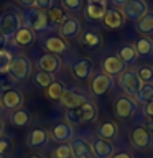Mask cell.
Wrapping results in <instances>:
<instances>
[{
    "label": "cell",
    "instance_id": "6da1fadb",
    "mask_svg": "<svg viewBox=\"0 0 153 158\" xmlns=\"http://www.w3.org/2000/svg\"><path fill=\"white\" fill-rule=\"evenodd\" d=\"M23 27V18L20 12L10 8V10H3L0 13V35L7 40H12L15 36V33Z\"/></svg>",
    "mask_w": 153,
    "mask_h": 158
},
{
    "label": "cell",
    "instance_id": "7a4b0ae2",
    "mask_svg": "<svg viewBox=\"0 0 153 158\" xmlns=\"http://www.w3.org/2000/svg\"><path fill=\"white\" fill-rule=\"evenodd\" d=\"M66 122H69L71 125H79L84 122H92L97 117V106L92 101H87L86 104H82L81 107L76 109H66Z\"/></svg>",
    "mask_w": 153,
    "mask_h": 158
},
{
    "label": "cell",
    "instance_id": "3957f363",
    "mask_svg": "<svg viewBox=\"0 0 153 158\" xmlns=\"http://www.w3.org/2000/svg\"><path fill=\"white\" fill-rule=\"evenodd\" d=\"M23 25L28 28H31L35 33L36 31H46L49 28V20H48V15L46 12L39 10L36 7H31V8H27V12L23 13Z\"/></svg>",
    "mask_w": 153,
    "mask_h": 158
},
{
    "label": "cell",
    "instance_id": "277c9868",
    "mask_svg": "<svg viewBox=\"0 0 153 158\" xmlns=\"http://www.w3.org/2000/svg\"><path fill=\"white\" fill-rule=\"evenodd\" d=\"M33 73V63L31 59L25 54H18V56H13V61L10 64V77L13 81H27V79L31 76Z\"/></svg>",
    "mask_w": 153,
    "mask_h": 158
},
{
    "label": "cell",
    "instance_id": "5b68a950",
    "mask_svg": "<svg viewBox=\"0 0 153 158\" xmlns=\"http://www.w3.org/2000/svg\"><path fill=\"white\" fill-rule=\"evenodd\" d=\"M142 81L140 77H138V74L135 69H125L120 76H118V86L123 92H125V96H130V97H135L138 91H140L142 87Z\"/></svg>",
    "mask_w": 153,
    "mask_h": 158
},
{
    "label": "cell",
    "instance_id": "8992f818",
    "mask_svg": "<svg viewBox=\"0 0 153 158\" xmlns=\"http://www.w3.org/2000/svg\"><path fill=\"white\" fill-rule=\"evenodd\" d=\"M120 10H122L125 20H130V22H135V23L150 12V10H148V3L145 0H130V2H127Z\"/></svg>",
    "mask_w": 153,
    "mask_h": 158
},
{
    "label": "cell",
    "instance_id": "52a82bcc",
    "mask_svg": "<svg viewBox=\"0 0 153 158\" xmlns=\"http://www.w3.org/2000/svg\"><path fill=\"white\" fill-rule=\"evenodd\" d=\"M138 109V102L135 101V97L130 96H118L115 99V104H114V112L118 118H128L132 117L133 114L137 112Z\"/></svg>",
    "mask_w": 153,
    "mask_h": 158
},
{
    "label": "cell",
    "instance_id": "ba28073f",
    "mask_svg": "<svg viewBox=\"0 0 153 158\" xmlns=\"http://www.w3.org/2000/svg\"><path fill=\"white\" fill-rule=\"evenodd\" d=\"M130 142L135 148H138V150H147V148L153 143V133H151V130H148L145 125L135 127L130 133Z\"/></svg>",
    "mask_w": 153,
    "mask_h": 158
},
{
    "label": "cell",
    "instance_id": "9c48e42d",
    "mask_svg": "<svg viewBox=\"0 0 153 158\" xmlns=\"http://www.w3.org/2000/svg\"><path fill=\"white\" fill-rule=\"evenodd\" d=\"M49 137L58 143H69L74 138V127L69 122H58L51 127Z\"/></svg>",
    "mask_w": 153,
    "mask_h": 158
},
{
    "label": "cell",
    "instance_id": "30bf717a",
    "mask_svg": "<svg viewBox=\"0 0 153 158\" xmlns=\"http://www.w3.org/2000/svg\"><path fill=\"white\" fill-rule=\"evenodd\" d=\"M63 63H61V58L58 54H53V53H44L41 54L38 59H36V68L38 71H44L48 74H56L59 73Z\"/></svg>",
    "mask_w": 153,
    "mask_h": 158
},
{
    "label": "cell",
    "instance_id": "8fae6325",
    "mask_svg": "<svg viewBox=\"0 0 153 158\" xmlns=\"http://www.w3.org/2000/svg\"><path fill=\"white\" fill-rule=\"evenodd\" d=\"M89 87H91V92L94 96H104V94L109 92L114 87V77L107 76L105 73H97L91 79Z\"/></svg>",
    "mask_w": 153,
    "mask_h": 158
},
{
    "label": "cell",
    "instance_id": "7c38bea8",
    "mask_svg": "<svg viewBox=\"0 0 153 158\" xmlns=\"http://www.w3.org/2000/svg\"><path fill=\"white\" fill-rule=\"evenodd\" d=\"M23 99H25L23 92L17 87H12V89H8V91H3L0 102H2V107L5 110L13 112V110H17V109H20L23 106Z\"/></svg>",
    "mask_w": 153,
    "mask_h": 158
},
{
    "label": "cell",
    "instance_id": "4fadbf2b",
    "mask_svg": "<svg viewBox=\"0 0 153 158\" xmlns=\"http://www.w3.org/2000/svg\"><path fill=\"white\" fill-rule=\"evenodd\" d=\"M81 22L76 18V17H68L64 22L58 27V31H59V36L63 40H74L81 35Z\"/></svg>",
    "mask_w": 153,
    "mask_h": 158
},
{
    "label": "cell",
    "instance_id": "5bb4252c",
    "mask_svg": "<svg viewBox=\"0 0 153 158\" xmlns=\"http://www.w3.org/2000/svg\"><path fill=\"white\" fill-rule=\"evenodd\" d=\"M49 138H51L49 137V130H46V128H43V127H36V128H33V130L28 133L27 145H28V148H33V150L44 148L48 145Z\"/></svg>",
    "mask_w": 153,
    "mask_h": 158
},
{
    "label": "cell",
    "instance_id": "9a60e30c",
    "mask_svg": "<svg viewBox=\"0 0 153 158\" xmlns=\"http://www.w3.org/2000/svg\"><path fill=\"white\" fill-rule=\"evenodd\" d=\"M92 71H94V64H92L91 59H87V58L76 59V61L71 64L72 76L76 79H79V81H87V79H91Z\"/></svg>",
    "mask_w": 153,
    "mask_h": 158
},
{
    "label": "cell",
    "instance_id": "2e32d148",
    "mask_svg": "<svg viewBox=\"0 0 153 158\" xmlns=\"http://www.w3.org/2000/svg\"><path fill=\"white\" fill-rule=\"evenodd\" d=\"M89 101L86 94H82L81 91H77V89H66V91L63 92L61 99H59V102L63 104L66 109H76V107H81L82 104H86Z\"/></svg>",
    "mask_w": 153,
    "mask_h": 158
},
{
    "label": "cell",
    "instance_id": "e0dca14e",
    "mask_svg": "<svg viewBox=\"0 0 153 158\" xmlns=\"http://www.w3.org/2000/svg\"><path fill=\"white\" fill-rule=\"evenodd\" d=\"M69 148H71L72 158H91L92 156L91 142H87L82 137H74L69 142Z\"/></svg>",
    "mask_w": 153,
    "mask_h": 158
},
{
    "label": "cell",
    "instance_id": "ac0fdd59",
    "mask_svg": "<svg viewBox=\"0 0 153 158\" xmlns=\"http://www.w3.org/2000/svg\"><path fill=\"white\" fill-rule=\"evenodd\" d=\"M91 148H92V156L96 158H110L115 153L112 142L104 140V138H99V137L91 142Z\"/></svg>",
    "mask_w": 153,
    "mask_h": 158
},
{
    "label": "cell",
    "instance_id": "d6986e66",
    "mask_svg": "<svg viewBox=\"0 0 153 158\" xmlns=\"http://www.w3.org/2000/svg\"><path fill=\"white\" fill-rule=\"evenodd\" d=\"M102 22H104V27L109 28V30H118V28L123 27V23H125V17H123L120 8L112 7V8H107Z\"/></svg>",
    "mask_w": 153,
    "mask_h": 158
},
{
    "label": "cell",
    "instance_id": "ffe728a7",
    "mask_svg": "<svg viewBox=\"0 0 153 158\" xmlns=\"http://www.w3.org/2000/svg\"><path fill=\"white\" fill-rule=\"evenodd\" d=\"M125 71V64L120 61L118 56H107L102 61V73H105L110 77H118L120 74Z\"/></svg>",
    "mask_w": 153,
    "mask_h": 158
},
{
    "label": "cell",
    "instance_id": "44dd1931",
    "mask_svg": "<svg viewBox=\"0 0 153 158\" xmlns=\"http://www.w3.org/2000/svg\"><path fill=\"white\" fill-rule=\"evenodd\" d=\"M35 40H36L35 31L31 28H28L23 25V27L15 33V36L12 38V44L13 46H18V48H28L35 43Z\"/></svg>",
    "mask_w": 153,
    "mask_h": 158
},
{
    "label": "cell",
    "instance_id": "7402d4cb",
    "mask_svg": "<svg viewBox=\"0 0 153 158\" xmlns=\"http://www.w3.org/2000/svg\"><path fill=\"white\" fill-rule=\"evenodd\" d=\"M43 48L48 53H53V54H58L59 56V54L69 51V43L66 40H63L61 36H48L43 41Z\"/></svg>",
    "mask_w": 153,
    "mask_h": 158
},
{
    "label": "cell",
    "instance_id": "603a6c76",
    "mask_svg": "<svg viewBox=\"0 0 153 158\" xmlns=\"http://www.w3.org/2000/svg\"><path fill=\"white\" fill-rule=\"evenodd\" d=\"M107 12V3H96V2H87L84 7V17L91 22H99L104 18Z\"/></svg>",
    "mask_w": 153,
    "mask_h": 158
},
{
    "label": "cell",
    "instance_id": "cb8c5ba5",
    "mask_svg": "<svg viewBox=\"0 0 153 158\" xmlns=\"http://www.w3.org/2000/svg\"><path fill=\"white\" fill-rule=\"evenodd\" d=\"M31 117L33 115H31V112H30L28 109L20 107V109H17V110L10 112L8 120L13 127H27V125L31 123Z\"/></svg>",
    "mask_w": 153,
    "mask_h": 158
},
{
    "label": "cell",
    "instance_id": "d4e9b609",
    "mask_svg": "<svg viewBox=\"0 0 153 158\" xmlns=\"http://www.w3.org/2000/svg\"><path fill=\"white\" fill-rule=\"evenodd\" d=\"M117 56L120 58V61L125 64V66H133V64L138 61V53H137V49L132 43L122 44L117 51Z\"/></svg>",
    "mask_w": 153,
    "mask_h": 158
},
{
    "label": "cell",
    "instance_id": "484cf974",
    "mask_svg": "<svg viewBox=\"0 0 153 158\" xmlns=\"http://www.w3.org/2000/svg\"><path fill=\"white\" fill-rule=\"evenodd\" d=\"M97 137L104 138V140H109V142L115 140V138L118 137V125L112 120L102 122L101 125L97 127Z\"/></svg>",
    "mask_w": 153,
    "mask_h": 158
},
{
    "label": "cell",
    "instance_id": "4316f807",
    "mask_svg": "<svg viewBox=\"0 0 153 158\" xmlns=\"http://www.w3.org/2000/svg\"><path fill=\"white\" fill-rule=\"evenodd\" d=\"M79 41H81L86 48L94 49L102 43V36L97 31H94V30H87V31H84L81 35V40H79Z\"/></svg>",
    "mask_w": 153,
    "mask_h": 158
},
{
    "label": "cell",
    "instance_id": "83f0119b",
    "mask_svg": "<svg viewBox=\"0 0 153 158\" xmlns=\"http://www.w3.org/2000/svg\"><path fill=\"white\" fill-rule=\"evenodd\" d=\"M46 15H48V20L51 22L53 25H56V27H59L64 20H66L69 15L66 13V10H64L63 7H56V5H53L51 8L46 12Z\"/></svg>",
    "mask_w": 153,
    "mask_h": 158
},
{
    "label": "cell",
    "instance_id": "f1b7e54d",
    "mask_svg": "<svg viewBox=\"0 0 153 158\" xmlns=\"http://www.w3.org/2000/svg\"><path fill=\"white\" fill-rule=\"evenodd\" d=\"M135 28L142 35H153V12H148L143 18L138 20Z\"/></svg>",
    "mask_w": 153,
    "mask_h": 158
},
{
    "label": "cell",
    "instance_id": "f546056e",
    "mask_svg": "<svg viewBox=\"0 0 153 158\" xmlns=\"http://www.w3.org/2000/svg\"><path fill=\"white\" fill-rule=\"evenodd\" d=\"M135 101L138 104H147L153 101V82H143L138 94L135 96Z\"/></svg>",
    "mask_w": 153,
    "mask_h": 158
},
{
    "label": "cell",
    "instance_id": "4dcf8cb0",
    "mask_svg": "<svg viewBox=\"0 0 153 158\" xmlns=\"http://www.w3.org/2000/svg\"><path fill=\"white\" fill-rule=\"evenodd\" d=\"M133 46H135L137 53H138V58H140V56H148V54L153 53V40L148 38V36L140 38L135 44H133Z\"/></svg>",
    "mask_w": 153,
    "mask_h": 158
},
{
    "label": "cell",
    "instance_id": "1f68e13d",
    "mask_svg": "<svg viewBox=\"0 0 153 158\" xmlns=\"http://www.w3.org/2000/svg\"><path fill=\"white\" fill-rule=\"evenodd\" d=\"M44 91H46V96L51 99V101H59V99H61V96H63V92L66 91V87H64L63 82L53 81L46 89H44Z\"/></svg>",
    "mask_w": 153,
    "mask_h": 158
},
{
    "label": "cell",
    "instance_id": "d6a6232c",
    "mask_svg": "<svg viewBox=\"0 0 153 158\" xmlns=\"http://www.w3.org/2000/svg\"><path fill=\"white\" fill-rule=\"evenodd\" d=\"M53 81H54L53 74H48L44 71H36L33 74V84L36 87H39V89H46Z\"/></svg>",
    "mask_w": 153,
    "mask_h": 158
},
{
    "label": "cell",
    "instance_id": "836d02e7",
    "mask_svg": "<svg viewBox=\"0 0 153 158\" xmlns=\"http://www.w3.org/2000/svg\"><path fill=\"white\" fill-rule=\"evenodd\" d=\"M12 61H13V54L5 48L0 49V74H8Z\"/></svg>",
    "mask_w": 153,
    "mask_h": 158
},
{
    "label": "cell",
    "instance_id": "e575fe53",
    "mask_svg": "<svg viewBox=\"0 0 153 158\" xmlns=\"http://www.w3.org/2000/svg\"><path fill=\"white\" fill-rule=\"evenodd\" d=\"M61 7L69 13H79L84 8V0H61Z\"/></svg>",
    "mask_w": 153,
    "mask_h": 158
},
{
    "label": "cell",
    "instance_id": "d590c367",
    "mask_svg": "<svg viewBox=\"0 0 153 158\" xmlns=\"http://www.w3.org/2000/svg\"><path fill=\"white\" fill-rule=\"evenodd\" d=\"M12 152H13V142H12V138L2 135V137H0V158L8 156Z\"/></svg>",
    "mask_w": 153,
    "mask_h": 158
},
{
    "label": "cell",
    "instance_id": "8d00e7d4",
    "mask_svg": "<svg viewBox=\"0 0 153 158\" xmlns=\"http://www.w3.org/2000/svg\"><path fill=\"white\" fill-rule=\"evenodd\" d=\"M51 158H72L69 143H61L51 152Z\"/></svg>",
    "mask_w": 153,
    "mask_h": 158
},
{
    "label": "cell",
    "instance_id": "74e56055",
    "mask_svg": "<svg viewBox=\"0 0 153 158\" xmlns=\"http://www.w3.org/2000/svg\"><path fill=\"white\" fill-rule=\"evenodd\" d=\"M137 74L142 82H153V68L151 66H142L137 69Z\"/></svg>",
    "mask_w": 153,
    "mask_h": 158
},
{
    "label": "cell",
    "instance_id": "f35d334b",
    "mask_svg": "<svg viewBox=\"0 0 153 158\" xmlns=\"http://www.w3.org/2000/svg\"><path fill=\"white\" fill-rule=\"evenodd\" d=\"M53 5H54V0H36V2H35V7L43 10V12H48Z\"/></svg>",
    "mask_w": 153,
    "mask_h": 158
},
{
    "label": "cell",
    "instance_id": "ab89813d",
    "mask_svg": "<svg viewBox=\"0 0 153 158\" xmlns=\"http://www.w3.org/2000/svg\"><path fill=\"white\" fill-rule=\"evenodd\" d=\"M143 114H145V117L153 118V101L143 104Z\"/></svg>",
    "mask_w": 153,
    "mask_h": 158
},
{
    "label": "cell",
    "instance_id": "60d3db41",
    "mask_svg": "<svg viewBox=\"0 0 153 158\" xmlns=\"http://www.w3.org/2000/svg\"><path fill=\"white\" fill-rule=\"evenodd\" d=\"M17 2L20 5H23V7H27V8H31V7H35V2H36V0H17Z\"/></svg>",
    "mask_w": 153,
    "mask_h": 158
},
{
    "label": "cell",
    "instance_id": "b9f144b4",
    "mask_svg": "<svg viewBox=\"0 0 153 158\" xmlns=\"http://www.w3.org/2000/svg\"><path fill=\"white\" fill-rule=\"evenodd\" d=\"M110 158H133L128 152H118V153H114Z\"/></svg>",
    "mask_w": 153,
    "mask_h": 158
},
{
    "label": "cell",
    "instance_id": "7bdbcfd3",
    "mask_svg": "<svg viewBox=\"0 0 153 158\" xmlns=\"http://www.w3.org/2000/svg\"><path fill=\"white\" fill-rule=\"evenodd\" d=\"M127 2H130V0H112L114 7H117V8H122V7H123V5H125Z\"/></svg>",
    "mask_w": 153,
    "mask_h": 158
},
{
    "label": "cell",
    "instance_id": "ee69618b",
    "mask_svg": "<svg viewBox=\"0 0 153 158\" xmlns=\"http://www.w3.org/2000/svg\"><path fill=\"white\" fill-rule=\"evenodd\" d=\"M5 44H7V40H5V38L2 36V35H0V49H3Z\"/></svg>",
    "mask_w": 153,
    "mask_h": 158
},
{
    "label": "cell",
    "instance_id": "f6af8a7d",
    "mask_svg": "<svg viewBox=\"0 0 153 158\" xmlns=\"http://www.w3.org/2000/svg\"><path fill=\"white\" fill-rule=\"evenodd\" d=\"M3 127H5L3 125V120H2V117H0V137L3 135Z\"/></svg>",
    "mask_w": 153,
    "mask_h": 158
},
{
    "label": "cell",
    "instance_id": "bcb514c9",
    "mask_svg": "<svg viewBox=\"0 0 153 158\" xmlns=\"http://www.w3.org/2000/svg\"><path fill=\"white\" fill-rule=\"evenodd\" d=\"M87 2H96V3H107V0H87Z\"/></svg>",
    "mask_w": 153,
    "mask_h": 158
},
{
    "label": "cell",
    "instance_id": "7dc6e473",
    "mask_svg": "<svg viewBox=\"0 0 153 158\" xmlns=\"http://www.w3.org/2000/svg\"><path fill=\"white\" fill-rule=\"evenodd\" d=\"M27 158H44L43 155H28Z\"/></svg>",
    "mask_w": 153,
    "mask_h": 158
},
{
    "label": "cell",
    "instance_id": "c3c4849f",
    "mask_svg": "<svg viewBox=\"0 0 153 158\" xmlns=\"http://www.w3.org/2000/svg\"><path fill=\"white\" fill-rule=\"evenodd\" d=\"M2 114H3V107H2V102H0V117H2Z\"/></svg>",
    "mask_w": 153,
    "mask_h": 158
}]
</instances>
